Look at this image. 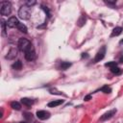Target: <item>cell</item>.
Listing matches in <instances>:
<instances>
[{"label": "cell", "instance_id": "10", "mask_svg": "<svg viewBox=\"0 0 123 123\" xmlns=\"http://www.w3.org/2000/svg\"><path fill=\"white\" fill-rule=\"evenodd\" d=\"M21 103L27 107H31L33 104H34V100L30 99V98H27V97H24V98H21Z\"/></svg>", "mask_w": 123, "mask_h": 123}, {"label": "cell", "instance_id": "8", "mask_svg": "<svg viewBox=\"0 0 123 123\" xmlns=\"http://www.w3.org/2000/svg\"><path fill=\"white\" fill-rule=\"evenodd\" d=\"M116 113V110L115 109H113V110H111V111H107V112H105L102 116H101V118H100V121L101 122H103V121H106V120H108V119H110V118H111L114 114Z\"/></svg>", "mask_w": 123, "mask_h": 123}, {"label": "cell", "instance_id": "27", "mask_svg": "<svg viewBox=\"0 0 123 123\" xmlns=\"http://www.w3.org/2000/svg\"><path fill=\"white\" fill-rule=\"evenodd\" d=\"M86 57H87V54H86V53H83L82 58H86Z\"/></svg>", "mask_w": 123, "mask_h": 123}, {"label": "cell", "instance_id": "11", "mask_svg": "<svg viewBox=\"0 0 123 123\" xmlns=\"http://www.w3.org/2000/svg\"><path fill=\"white\" fill-rule=\"evenodd\" d=\"M122 28L121 27H115L113 30H112V32H111V37H117V36H119L121 33H122Z\"/></svg>", "mask_w": 123, "mask_h": 123}, {"label": "cell", "instance_id": "4", "mask_svg": "<svg viewBox=\"0 0 123 123\" xmlns=\"http://www.w3.org/2000/svg\"><path fill=\"white\" fill-rule=\"evenodd\" d=\"M31 44H32V43H31L28 39H26V38H24V37H20V38H19V40H18L17 46H18V49H19L20 51L25 52Z\"/></svg>", "mask_w": 123, "mask_h": 123}, {"label": "cell", "instance_id": "13", "mask_svg": "<svg viewBox=\"0 0 123 123\" xmlns=\"http://www.w3.org/2000/svg\"><path fill=\"white\" fill-rule=\"evenodd\" d=\"M86 14H82V15L80 16V18L78 19L77 24H78V26L82 27V26H84V25L86 24Z\"/></svg>", "mask_w": 123, "mask_h": 123}, {"label": "cell", "instance_id": "5", "mask_svg": "<svg viewBox=\"0 0 123 123\" xmlns=\"http://www.w3.org/2000/svg\"><path fill=\"white\" fill-rule=\"evenodd\" d=\"M105 54H106V47L102 46L100 48V50L97 52V54H96V56L94 58V62H98L102 61L104 59V57H105Z\"/></svg>", "mask_w": 123, "mask_h": 123}, {"label": "cell", "instance_id": "1", "mask_svg": "<svg viewBox=\"0 0 123 123\" xmlns=\"http://www.w3.org/2000/svg\"><path fill=\"white\" fill-rule=\"evenodd\" d=\"M18 16H19V18H21L23 20L29 19L31 16V8L28 7L27 5L21 6L20 9L18 10Z\"/></svg>", "mask_w": 123, "mask_h": 123}, {"label": "cell", "instance_id": "17", "mask_svg": "<svg viewBox=\"0 0 123 123\" xmlns=\"http://www.w3.org/2000/svg\"><path fill=\"white\" fill-rule=\"evenodd\" d=\"M11 107H12L13 110H16V111H19V110L21 109V106H20V104H19L18 102H16V101H13V102H12V103H11Z\"/></svg>", "mask_w": 123, "mask_h": 123}, {"label": "cell", "instance_id": "22", "mask_svg": "<svg viewBox=\"0 0 123 123\" xmlns=\"http://www.w3.org/2000/svg\"><path fill=\"white\" fill-rule=\"evenodd\" d=\"M36 4V1L35 0H28V1H26V5L28 6V7H32L33 5H35Z\"/></svg>", "mask_w": 123, "mask_h": 123}, {"label": "cell", "instance_id": "20", "mask_svg": "<svg viewBox=\"0 0 123 123\" xmlns=\"http://www.w3.org/2000/svg\"><path fill=\"white\" fill-rule=\"evenodd\" d=\"M100 90H101L102 92H104V93H108V94L111 92V88L110 86H108L107 85H106V86H102Z\"/></svg>", "mask_w": 123, "mask_h": 123}, {"label": "cell", "instance_id": "12", "mask_svg": "<svg viewBox=\"0 0 123 123\" xmlns=\"http://www.w3.org/2000/svg\"><path fill=\"white\" fill-rule=\"evenodd\" d=\"M63 103V100H53L51 102L48 103V107L50 108H54V107H57V106H60Z\"/></svg>", "mask_w": 123, "mask_h": 123}, {"label": "cell", "instance_id": "6", "mask_svg": "<svg viewBox=\"0 0 123 123\" xmlns=\"http://www.w3.org/2000/svg\"><path fill=\"white\" fill-rule=\"evenodd\" d=\"M20 22L18 21V19L15 17V16H11L7 21H6V24H7V27H10V28H14V27H17L18 24Z\"/></svg>", "mask_w": 123, "mask_h": 123}, {"label": "cell", "instance_id": "19", "mask_svg": "<svg viewBox=\"0 0 123 123\" xmlns=\"http://www.w3.org/2000/svg\"><path fill=\"white\" fill-rule=\"evenodd\" d=\"M70 66H71V63L68 62H62L61 63V68H62V70H66V69L69 68Z\"/></svg>", "mask_w": 123, "mask_h": 123}, {"label": "cell", "instance_id": "3", "mask_svg": "<svg viewBox=\"0 0 123 123\" xmlns=\"http://www.w3.org/2000/svg\"><path fill=\"white\" fill-rule=\"evenodd\" d=\"M24 53H25V59L27 61H29V62H32V61L36 60V58H37L36 51H35V48H34L33 44H31Z\"/></svg>", "mask_w": 123, "mask_h": 123}, {"label": "cell", "instance_id": "18", "mask_svg": "<svg viewBox=\"0 0 123 123\" xmlns=\"http://www.w3.org/2000/svg\"><path fill=\"white\" fill-rule=\"evenodd\" d=\"M6 26H7L6 21H4L3 19H1V28H2V36H3V37H5V36H6V33H7V31H6Z\"/></svg>", "mask_w": 123, "mask_h": 123}, {"label": "cell", "instance_id": "16", "mask_svg": "<svg viewBox=\"0 0 123 123\" xmlns=\"http://www.w3.org/2000/svg\"><path fill=\"white\" fill-rule=\"evenodd\" d=\"M20 32H22V33H24V34H27V32H28V29H27V27L23 24V23H19L18 24V26L16 27Z\"/></svg>", "mask_w": 123, "mask_h": 123}, {"label": "cell", "instance_id": "14", "mask_svg": "<svg viewBox=\"0 0 123 123\" xmlns=\"http://www.w3.org/2000/svg\"><path fill=\"white\" fill-rule=\"evenodd\" d=\"M12 67L14 69V70H20L21 68H22V62H21V61H16L14 63H12Z\"/></svg>", "mask_w": 123, "mask_h": 123}, {"label": "cell", "instance_id": "7", "mask_svg": "<svg viewBox=\"0 0 123 123\" xmlns=\"http://www.w3.org/2000/svg\"><path fill=\"white\" fill-rule=\"evenodd\" d=\"M37 117L40 120H45V119H48L50 117V112L47 111H37V113H36Z\"/></svg>", "mask_w": 123, "mask_h": 123}, {"label": "cell", "instance_id": "28", "mask_svg": "<svg viewBox=\"0 0 123 123\" xmlns=\"http://www.w3.org/2000/svg\"><path fill=\"white\" fill-rule=\"evenodd\" d=\"M18 123H27L26 121H20V122H18Z\"/></svg>", "mask_w": 123, "mask_h": 123}, {"label": "cell", "instance_id": "15", "mask_svg": "<svg viewBox=\"0 0 123 123\" xmlns=\"http://www.w3.org/2000/svg\"><path fill=\"white\" fill-rule=\"evenodd\" d=\"M111 72L113 73V74H115V75H120L122 73V69L119 68L118 66H113V67L111 68Z\"/></svg>", "mask_w": 123, "mask_h": 123}, {"label": "cell", "instance_id": "9", "mask_svg": "<svg viewBox=\"0 0 123 123\" xmlns=\"http://www.w3.org/2000/svg\"><path fill=\"white\" fill-rule=\"evenodd\" d=\"M16 56H17V49L16 48H11L5 58L7 60H13V59H15Z\"/></svg>", "mask_w": 123, "mask_h": 123}, {"label": "cell", "instance_id": "26", "mask_svg": "<svg viewBox=\"0 0 123 123\" xmlns=\"http://www.w3.org/2000/svg\"><path fill=\"white\" fill-rule=\"evenodd\" d=\"M107 4H115V1H106Z\"/></svg>", "mask_w": 123, "mask_h": 123}, {"label": "cell", "instance_id": "21", "mask_svg": "<svg viewBox=\"0 0 123 123\" xmlns=\"http://www.w3.org/2000/svg\"><path fill=\"white\" fill-rule=\"evenodd\" d=\"M105 66H109L110 68L113 67V66H117V62H109L105 63Z\"/></svg>", "mask_w": 123, "mask_h": 123}, {"label": "cell", "instance_id": "23", "mask_svg": "<svg viewBox=\"0 0 123 123\" xmlns=\"http://www.w3.org/2000/svg\"><path fill=\"white\" fill-rule=\"evenodd\" d=\"M42 9H43V11L47 13V16L48 17H50L51 16V14H50V12H49V10H48V8L47 7H44V6H42Z\"/></svg>", "mask_w": 123, "mask_h": 123}, {"label": "cell", "instance_id": "24", "mask_svg": "<svg viewBox=\"0 0 123 123\" xmlns=\"http://www.w3.org/2000/svg\"><path fill=\"white\" fill-rule=\"evenodd\" d=\"M24 114H25V117H26V118H28V119H32V117H33V116H32V113H28V112H25Z\"/></svg>", "mask_w": 123, "mask_h": 123}, {"label": "cell", "instance_id": "29", "mask_svg": "<svg viewBox=\"0 0 123 123\" xmlns=\"http://www.w3.org/2000/svg\"><path fill=\"white\" fill-rule=\"evenodd\" d=\"M120 43H121V44L123 43V39H121V40H120Z\"/></svg>", "mask_w": 123, "mask_h": 123}, {"label": "cell", "instance_id": "25", "mask_svg": "<svg viewBox=\"0 0 123 123\" xmlns=\"http://www.w3.org/2000/svg\"><path fill=\"white\" fill-rule=\"evenodd\" d=\"M90 99H91V95H90V94H88V95L85 96V98H84V100H85V101H88V100H90Z\"/></svg>", "mask_w": 123, "mask_h": 123}, {"label": "cell", "instance_id": "2", "mask_svg": "<svg viewBox=\"0 0 123 123\" xmlns=\"http://www.w3.org/2000/svg\"><path fill=\"white\" fill-rule=\"evenodd\" d=\"M12 12V5L8 1H1L0 3V13L2 15H9Z\"/></svg>", "mask_w": 123, "mask_h": 123}]
</instances>
